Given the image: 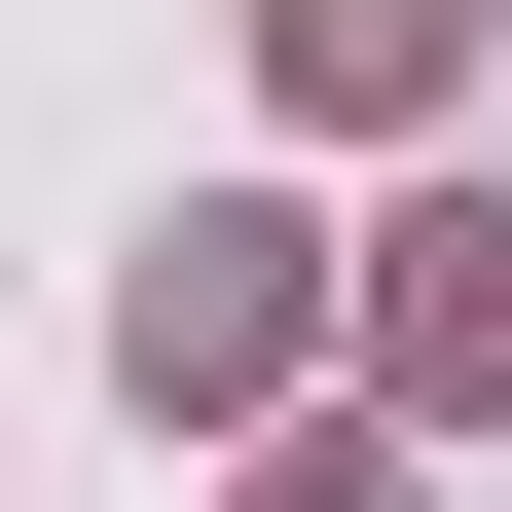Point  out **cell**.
I'll list each match as a JSON object with an SVG mask.
<instances>
[{
	"label": "cell",
	"instance_id": "6da1fadb",
	"mask_svg": "<svg viewBox=\"0 0 512 512\" xmlns=\"http://www.w3.org/2000/svg\"><path fill=\"white\" fill-rule=\"evenodd\" d=\"M110 366H147V403H256V366H293V256H256V220H183L147 293H110Z\"/></svg>",
	"mask_w": 512,
	"mask_h": 512
},
{
	"label": "cell",
	"instance_id": "7a4b0ae2",
	"mask_svg": "<svg viewBox=\"0 0 512 512\" xmlns=\"http://www.w3.org/2000/svg\"><path fill=\"white\" fill-rule=\"evenodd\" d=\"M403 37H439V0H293V74H403Z\"/></svg>",
	"mask_w": 512,
	"mask_h": 512
},
{
	"label": "cell",
	"instance_id": "3957f363",
	"mask_svg": "<svg viewBox=\"0 0 512 512\" xmlns=\"http://www.w3.org/2000/svg\"><path fill=\"white\" fill-rule=\"evenodd\" d=\"M256 512H403V476H256Z\"/></svg>",
	"mask_w": 512,
	"mask_h": 512
}]
</instances>
